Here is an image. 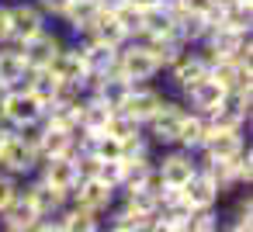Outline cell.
Instances as JSON below:
<instances>
[{
  "label": "cell",
  "mask_w": 253,
  "mask_h": 232,
  "mask_svg": "<svg viewBox=\"0 0 253 232\" xmlns=\"http://www.w3.org/2000/svg\"><path fill=\"white\" fill-rule=\"evenodd\" d=\"M205 73H208V66H205V59L198 56V49H194V45H184V49L173 52V59L163 66L160 77H167L170 87L180 94L184 87H191V83H194L198 77H205Z\"/></svg>",
  "instance_id": "8"
},
{
  "label": "cell",
  "mask_w": 253,
  "mask_h": 232,
  "mask_svg": "<svg viewBox=\"0 0 253 232\" xmlns=\"http://www.w3.org/2000/svg\"><path fill=\"white\" fill-rule=\"evenodd\" d=\"M59 218H63V232H101L104 229L101 215H94L87 208H77V204H66L59 211Z\"/></svg>",
  "instance_id": "25"
},
{
  "label": "cell",
  "mask_w": 253,
  "mask_h": 232,
  "mask_svg": "<svg viewBox=\"0 0 253 232\" xmlns=\"http://www.w3.org/2000/svg\"><path fill=\"white\" fill-rule=\"evenodd\" d=\"M236 201L229 211H222V229L229 232H250L253 229V197H250V187H239L232 191Z\"/></svg>",
  "instance_id": "20"
},
{
  "label": "cell",
  "mask_w": 253,
  "mask_h": 232,
  "mask_svg": "<svg viewBox=\"0 0 253 232\" xmlns=\"http://www.w3.org/2000/svg\"><path fill=\"white\" fill-rule=\"evenodd\" d=\"M39 163H42L39 149H35L32 142H25L21 135H14V128H11L7 142L0 146V170H7L11 177L25 180V177H32V173L39 170Z\"/></svg>",
  "instance_id": "6"
},
{
  "label": "cell",
  "mask_w": 253,
  "mask_h": 232,
  "mask_svg": "<svg viewBox=\"0 0 253 232\" xmlns=\"http://www.w3.org/2000/svg\"><path fill=\"white\" fill-rule=\"evenodd\" d=\"M21 194L32 201V208H35L39 215H56V211H63V208L70 204V194L56 191V187L45 184L39 173H32V177L21 180Z\"/></svg>",
  "instance_id": "12"
},
{
  "label": "cell",
  "mask_w": 253,
  "mask_h": 232,
  "mask_svg": "<svg viewBox=\"0 0 253 232\" xmlns=\"http://www.w3.org/2000/svg\"><path fill=\"white\" fill-rule=\"evenodd\" d=\"M73 153V128H52L42 125V139H39V156H66Z\"/></svg>",
  "instance_id": "24"
},
{
  "label": "cell",
  "mask_w": 253,
  "mask_h": 232,
  "mask_svg": "<svg viewBox=\"0 0 253 232\" xmlns=\"http://www.w3.org/2000/svg\"><path fill=\"white\" fill-rule=\"evenodd\" d=\"M222 94H225V87L211 77V73H205V77H198L191 87H184L177 97L191 108V111H201V115H211L215 108H218V101H222Z\"/></svg>",
  "instance_id": "13"
},
{
  "label": "cell",
  "mask_w": 253,
  "mask_h": 232,
  "mask_svg": "<svg viewBox=\"0 0 253 232\" xmlns=\"http://www.w3.org/2000/svg\"><path fill=\"white\" fill-rule=\"evenodd\" d=\"M167 97H170V94H167L156 80H149V83H132L118 111H125L128 118H135L139 125H146V121L163 108V101H167Z\"/></svg>",
  "instance_id": "5"
},
{
  "label": "cell",
  "mask_w": 253,
  "mask_h": 232,
  "mask_svg": "<svg viewBox=\"0 0 253 232\" xmlns=\"http://www.w3.org/2000/svg\"><path fill=\"white\" fill-rule=\"evenodd\" d=\"M101 163H108V159H122L125 156V149H122V139H115V135H108V132H97V139H94V149H90Z\"/></svg>",
  "instance_id": "28"
},
{
  "label": "cell",
  "mask_w": 253,
  "mask_h": 232,
  "mask_svg": "<svg viewBox=\"0 0 253 232\" xmlns=\"http://www.w3.org/2000/svg\"><path fill=\"white\" fill-rule=\"evenodd\" d=\"M45 25H49V18L42 14V7L35 4V0H11V42L32 39Z\"/></svg>",
  "instance_id": "14"
},
{
  "label": "cell",
  "mask_w": 253,
  "mask_h": 232,
  "mask_svg": "<svg viewBox=\"0 0 253 232\" xmlns=\"http://www.w3.org/2000/svg\"><path fill=\"white\" fill-rule=\"evenodd\" d=\"M222 229V208L208 204V208H191L187 215V232H218Z\"/></svg>",
  "instance_id": "26"
},
{
  "label": "cell",
  "mask_w": 253,
  "mask_h": 232,
  "mask_svg": "<svg viewBox=\"0 0 253 232\" xmlns=\"http://www.w3.org/2000/svg\"><path fill=\"white\" fill-rule=\"evenodd\" d=\"M132 7H139V11H149V7H160V0H128Z\"/></svg>",
  "instance_id": "33"
},
{
  "label": "cell",
  "mask_w": 253,
  "mask_h": 232,
  "mask_svg": "<svg viewBox=\"0 0 253 232\" xmlns=\"http://www.w3.org/2000/svg\"><path fill=\"white\" fill-rule=\"evenodd\" d=\"M184 115H187V104H184L180 97H167L163 108L142 125V128H146V139H149L156 149H170V146H177V139H180V125H184Z\"/></svg>",
  "instance_id": "1"
},
{
  "label": "cell",
  "mask_w": 253,
  "mask_h": 232,
  "mask_svg": "<svg viewBox=\"0 0 253 232\" xmlns=\"http://www.w3.org/2000/svg\"><path fill=\"white\" fill-rule=\"evenodd\" d=\"M0 42H11V0H0Z\"/></svg>",
  "instance_id": "31"
},
{
  "label": "cell",
  "mask_w": 253,
  "mask_h": 232,
  "mask_svg": "<svg viewBox=\"0 0 253 232\" xmlns=\"http://www.w3.org/2000/svg\"><path fill=\"white\" fill-rule=\"evenodd\" d=\"M115 73L118 77H125L128 83H149V80H156L163 70H160V63H156V56L142 45V42H125L122 49H118V56H115Z\"/></svg>",
  "instance_id": "2"
},
{
  "label": "cell",
  "mask_w": 253,
  "mask_h": 232,
  "mask_svg": "<svg viewBox=\"0 0 253 232\" xmlns=\"http://www.w3.org/2000/svg\"><path fill=\"white\" fill-rule=\"evenodd\" d=\"M246 146H250L246 128H215V125H208V135H205V142L194 156L198 159H229Z\"/></svg>",
  "instance_id": "10"
},
{
  "label": "cell",
  "mask_w": 253,
  "mask_h": 232,
  "mask_svg": "<svg viewBox=\"0 0 253 232\" xmlns=\"http://www.w3.org/2000/svg\"><path fill=\"white\" fill-rule=\"evenodd\" d=\"M104 132L125 142V139H135V135H142V125H139L135 118H128L125 111H111V118H108V125H104Z\"/></svg>",
  "instance_id": "27"
},
{
  "label": "cell",
  "mask_w": 253,
  "mask_h": 232,
  "mask_svg": "<svg viewBox=\"0 0 253 232\" xmlns=\"http://www.w3.org/2000/svg\"><path fill=\"white\" fill-rule=\"evenodd\" d=\"M156 170L163 177L167 187H184L194 173H198V156L184 146H170V149H156Z\"/></svg>",
  "instance_id": "4"
},
{
  "label": "cell",
  "mask_w": 253,
  "mask_h": 232,
  "mask_svg": "<svg viewBox=\"0 0 253 232\" xmlns=\"http://www.w3.org/2000/svg\"><path fill=\"white\" fill-rule=\"evenodd\" d=\"M45 115V101L32 90H4V101H0V118L11 128H21V125H32V121H42Z\"/></svg>",
  "instance_id": "3"
},
{
  "label": "cell",
  "mask_w": 253,
  "mask_h": 232,
  "mask_svg": "<svg viewBox=\"0 0 253 232\" xmlns=\"http://www.w3.org/2000/svg\"><path fill=\"white\" fill-rule=\"evenodd\" d=\"M35 4L42 7V14H45L49 21H59V18H63V11L70 7V0H35Z\"/></svg>",
  "instance_id": "30"
},
{
  "label": "cell",
  "mask_w": 253,
  "mask_h": 232,
  "mask_svg": "<svg viewBox=\"0 0 253 232\" xmlns=\"http://www.w3.org/2000/svg\"><path fill=\"white\" fill-rule=\"evenodd\" d=\"M205 135H208V115H201V111H191V108H187L177 146H184V149L198 153V149H201V142H205Z\"/></svg>",
  "instance_id": "23"
},
{
  "label": "cell",
  "mask_w": 253,
  "mask_h": 232,
  "mask_svg": "<svg viewBox=\"0 0 253 232\" xmlns=\"http://www.w3.org/2000/svg\"><path fill=\"white\" fill-rule=\"evenodd\" d=\"M35 208H32V201L21 194V187H18V197L0 211V229L4 232H32V222H35Z\"/></svg>",
  "instance_id": "18"
},
{
  "label": "cell",
  "mask_w": 253,
  "mask_h": 232,
  "mask_svg": "<svg viewBox=\"0 0 253 232\" xmlns=\"http://www.w3.org/2000/svg\"><path fill=\"white\" fill-rule=\"evenodd\" d=\"M35 173H39L45 184H52L56 191L70 194L73 184H77V156H73V153H66V156H45Z\"/></svg>",
  "instance_id": "15"
},
{
  "label": "cell",
  "mask_w": 253,
  "mask_h": 232,
  "mask_svg": "<svg viewBox=\"0 0 253 232\" xmlns=\"http://www.w3.org/2000/svg\"><path fill=\"white\" fill-rule=\"evenodd\" d=\"M59 83H73V87H80L84 94H87V63H84V52H80V45L73 42V39H66V45L49 59V66H45Z\"/></svg>",
  "instance_id": "7"
},
{
  "label": "cell",
  "mask_w": 253,
  "mask_h": 232,
  "mask_svg": "<svg viewBox=\"0 0 253 232\" xmlns=\"http://www.w3.org/2000/svg\"><path fill=\"white\" fill-rule=\"evenodd\" d=\"M18 187H21V180H18V177H11L7 170H0V211H4V208L18 197Z\"/></svg>",
  "instance_id": "29"
},
{
  "label": "cell",
  "mask_w": 253,
  "mask_h": 232,
  "mask_svg": "<svg viewBox=\"0 0 253 232\" xmlns=\"http://www.w3.org/2000/svg\"><path fill=\"white\" fill-rule=\"evenodd\" d=\"M180 191H184V201H187L191 208H208V204H218V201L225 197V194H222V187H218V184H215L201 166H198V173H194Z\"/></svg>",
  "instance_id": "17"
},
{
  "label": "cell",
  "mask_w": 253,
  "mask_h": 232,
  "mask_svg": "<svg viewBox=\"0 0 253 232\" xmlns=\"http://www.w3.org/2000/svg\"><path fill=\"white\" fill-rule=\"evenodd\" d=\"M18 45H21V56H25L28 66H49V59L66 45V35H63V28L45 25L42 32H35L32 39H25V42H18Z\"/></svg>",
  "instance_id": "11"
},
{
  "label": "cell",
  "mask_w": 253,
  "mask_h": 232,
  "mask_svg": "<svg viewBox=\"0 0 253 232\" xmlns=\"http://www.w3.org/2000/svg\"><path fill=\"white\" fill-rule=\"evenodd\" d=\"M28 63L21 56V45L18 42H0V87H11L25 77Z\"/></svg>",
  "instance_id": "21"
},
{
  "label": "cell",
  "mask_w": 253,
  "mask_h": 232,
  "mask_svg": "<svg viewBox=\"0 0 253 232\" xmlns=\"http://www.w3.org/2000/svg\"><path fill=\"white\" fill-rule=\"evenodd\" d=\"M90 35H94V39H101V42H108L111 49H122V45L128 42V32L122 28L118 14H111V11H101V7H97V18H94V25H90Z\"/></svg>",
  "instance_id": "22"
},
{
  "label": "cell",
  "mask_w": 253,
  "mask_h": 232,
  "mask_svg": "<svg viewBox=\"0 0 253 232\" xmlns=\"http://www.w3.org/2000/svg\"><path fill=\"white\" fill-rule=\"evenodd\" d=\"M94 18H97V0H70V7H66L63 18H59L63 35H66V39H77V35L90 32Z\"/></svg>",
  "instance_id": "16"
},
{
  "label": "cell",
  "mask_w": 253,
  "mask_h": 232,
  "mask_svg": "<svg viewBox=\"0 0 253 232\" xmlns=\"http://www.w3.org/2000/svg\"><path fill=\"white\" fill-rule=\"evenodd\" d=\"M125 4H128V0H97V7H101V11H111V14L122 11Z\"/></svg>",
  "instance_id": "32"
},
{
  "label": "cell",
  "mask_w": 253,
  "mask_h": 232,
  "mask_svg": "<svg viewBox=\"0 0 253 232\" xmlns=\"http://www.w3.org/2000/svg\"><path fill=\"white\" fill-rule=\"evenodd\" d=\"M115 197H118V187H111V184L101 180V177L77 180L73 191H70V204L87 208V211H94V215H101V218H104V211L115 204Z\"/></svg>",
  "instance_id": "9"
},
{
  "label": "cell",
  "mask_w": 253,
  "mask_h": 232,
  "mask_svg": "<svg viewBox=\"0 0 253 232\" xmlns=\"http://www.w3.org/2000/svg\"><path fill=\"white\" fill-rule=\"evenodd\" d=\"M173 25H177V35H180V42H184V45H198V42L208 35L211 18H208V11L187 7V11H180V14L173 18Z\"/></svg>",
  "instance_id": "19"
},
{
  "label": "cell",
  "mask_w": 253,
  "mask_h": 232,
  "mask_svg": "<svg viewBox=\"0 0 253 232\" xmlns=\"http://www.w3.org/2000/svg\"><path fill=\"white\" fill-rule=\"evenodd\" d=\"M7 135H11V125H4V121H0V146L7 142Z\"/></svg>",
  "instance_id": "34"
}]
</instances>
